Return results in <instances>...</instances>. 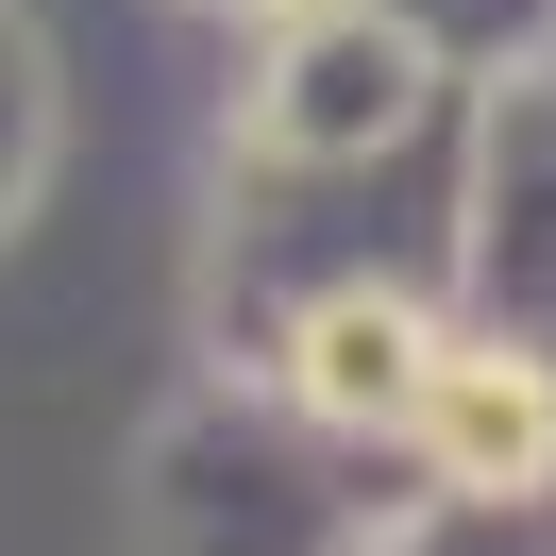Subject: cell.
I'll return each mask as SVG.
<instances>
[{
  "instance_id": "obj_2",
  "label": "cell",
  "mask_w": 556,
  "mask_h": 556,
  "mask_svg": "<svg viewBox=\"0 0 556 556\" xmlns=\"http://www.w3.org/2000/svg\"><path fill=\"white\" fill-rule=\"evenodd\" d=\"M421 354H439V338H421L405 304H320V320H304V388H320L338 421H388V405H421Z\"/></svg>"
},
{
  "instance_id": "obj_1",
  "label": "cell",
  "mask_w": 556,
  "mask_h": 556,
  "mask_svg": "<svg viewBox=\"0 0 556 556\" xmlns=\"http://www.w3.org/2000/svg\"><path fill=\"white\" fill-rule=\"evenodd\" d=\"M421 439L455 489H540L556 472V371L540 354H421Z\"/></svg>"
}]
</instances>
